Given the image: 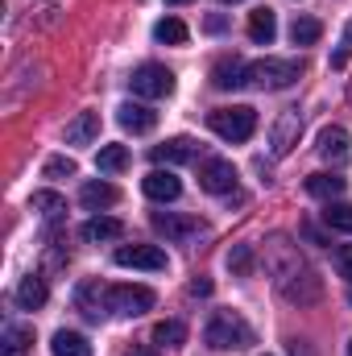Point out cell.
<instances>
[{"label": "cell", "instance_id": "6da1fadb", "mask_svg": "<svg viewBox=\"0 0 352 356\" xmlns=\"http://www.w3.org/2000/svg\"><path fill=\"white\" fill-rule=\"evenodd\" d=\"M265 269H269L273 286L282 290V298H290L298 307L319 298V277L311 273V266L298 257V249L286 236H269L265 241Z\"/></svg>", "mask_w": 352, "mask_h": 356}, {"label": "cell", "instance_id": "7a4b0ae2", "mask_svg": "<svg viewBox=\"0 0 352 356\" xmlns=\"http://www.w3.org/2000/svg\"><path fill=\"white\" fill-rule=\"evenodd\" d=\"M207 124H211V133L224 137L228 145H241V141H249V137L257 133V112H253L249 104H232V108L207 112Z\"/></svg>", "mask_w": 352, "mask_h": 356}, {"label": "cell", "instance_id": "3957f363", "mask_svg": "<svg viewBox=\"0 0 352 356\" xmlns=\"http://www.w3.org/2000/svg\"><path fill=\"white\" fill-rule=\"evenodd\" d=\"M203 340H207V348L228 353V348H245V344H253V327H249L237 311H216L211 323H207V332H203Z\"/></svg>", "mask_w": 352, "mask_h": 356}, {"label": "cell", "instance_id": "277c9868", "mask_svg": "<svg viewBox=\"0 0 352 356\" xmlns=\"http://www.w3.org/2000/svg\"><path fill=\"white\" fill-rule=\"evenodd\" d=\"M298 75H303V63L298 58H257V63H249V83L262 88V91L290 88Z\"/></svg>", "mask_w": 352, "mask_h": 356}, {"label": "cell", "instance_id": "5b68a950", "mask_svg": "<svg viewBox=\"0 0 352 356\" xmlns=\"http://www.w3.org/2000/svg\"><path fill=\"white\" fill-rule=\"evenodd\" d=\"M129 88H133V95H141V99H166V95H175V75L162 63H141L133 71Z\"/></svg>", "mask_w": 352, "mask_h": 356}, {"label": "cell", "instance_id": "8992f818", "mask_svg": "<svg viewBox=\"0 0 352 356\" xmlns=\"http://www.w3.org/2000/svg\"><path fill=\"white\" fill-rule=\"evenodd\" d=\"M154 302H158V298H154L150 286H112V290H108V311H112V315L137 319V315H145Z\"/></svg>", "mask_w": 352, "mask_h": 356}, {"label": "cell", "instance_id": "52a82bcc", "mask_svg": "<svg viewBox=\"0 0 352 356\" xmlns=\"http://www.w3.org/2000/svg\"><path fill=\"white\" fill-rule=\"evenodd\" d=\"M298 137H303V112H298V108H286V112L273 120V129H269V154H273V158H286V154L298 145Z\"/></svg>", "mask_w": 352, "mask_h": 356}, {"label": "cell", "instance_id": "ba28073f", "mask_svg": "<svg viewBox=\"0 0 352 356\" xmlns=\"http://www.w3.org/2000/svg\"><path fill=\"white\" fill-rule=\"evenodd\" d=\"M112 261H116V266H125V269H154V273L170 266V257H166L158 245H120Z\"/></svg>", "mask_w": 352, "mask_h": 356}, {"label": "cell", "instance_id": "9c48e42d", "mask_svg": "<svg viewBox=\"0 0 352 356\" xmlns=\"http://www.w3.org/2000/svg\"><path fill=\"white\" fill-rule=\"evenodd\" d=\"M199 186H203L207 195H228V191L237 186V166H232L228 158H207V162L199 166Z\"/></svg>", "mask_w": 352, "mask_h": 356}, {"label": "cell", "instance_id": "30bf717a", "mask_svg": "<svg viewBox=\"0 0 352 356\" xmlns=\"http://www.w3.org/2000/svg\"><path fill=\"white\" fill-rule=\"evenodd\" d=\"M211 83L220 91H237L249 83V63L245 58H237V54H224L216 67H211Z\"/></svg>", "mask_w": 352, "mask_h": 356}, {"label": "cell", "instance_id": "8fae6325", "mask_svg": "<svg viewBox=\"0 0 352 356\" xmlns=\"http://www.w3.org/2000/svg\"><path fill=\"white\" fill-rule=\"evenodd\" d=\"M141 191L150 195V199H158V203H175L178 195H182V182H178L175 170H150V175L141 178Z\"/></svg>", "mask_w": 352, "mask_h": 356}, {"label": "cell", "instance_id": "7c38bea8", "mask_svg": "<svg viewBox=\"0 0 352 356\" xmlns=\"http://www.w3.org/2000/svg\"><path fill=\"white\" fill-rule=\"evenodd\" d=\"M116 120H120V129H125V133L141 137V133H154L158 112H154V108H145V104H120V108H116Z\"/></svg>", "mask_w": 352, "mask_h": 356}, {"label": "cell", "instance_id": "4fadbf2b", "mask_svg": "<svg viewBox=\"0 0 352 356\" xmlns=\"http://www.w3.org/2000/svg\"><path fill=\"white\" fill-rule=\"evenodd\" d=\"M154 228H158L162 236H170V241H191V236L203 232L199 220H191V216H175V211H154Z\"/></svg>", "mask_w": 352, "mask_h": 356}, {"label": "cell", "instance_id": "5bb4252c", "mask_svg": "<svg viewBox=\"0 0 352 356\" xmlns=\"http://www.w3.org/2000/svg\"><path fill=\"white\" fill-rule=\"evenodd\" d=\"M195 154H199V149H195L191 137H170V141L154 145V162H158V166H182V162H191Z\"/></svg>", "mask_w": 352, "mask_h": 356}, {"label": "cell", "instance_id": "9a60e30c", "mask_svg": "<svg viewBox=\"0 0 352 356\" xmlns=\"http://www.w3.org/2000/svg\"><path fill=\"white\" fill-rule=\"evenodd\" d=\"M319 158H328V162H344V158H349V129H340V124L319 129Z\"/></svg>", "mask_w": 352, "mask_h": 356}, {"label": "cell", "instance_id": "2e32d148", "mask_svg": "<svg viewBox=\"0 0 352 356\" xmlns=\"http://www.w3.org/2000/svg\"><path fill=\"white\" fill-rule=\"evenodd\" d=\"M46 298H50L46 277H38V273L21 277V286H17V307L21 311H38V307H46Z\"/></svg>", "mask_w": 352, "mask_h": 356}, {"label": "cell", "instance_id": "e0dca14e", "mask_svg": "<svg viewBox=\"0 0 352 356\" xmlns=\"http://www.w3.org/2000/svg\"><path fill=\"white\" fill-rule=\"evenodd\" d=\"M99 137V112H79L67 124V145H91Z\"/></svg>", "mask_w": 352, "mask_h": 356}, {"label": "cell", "instance_id": "ac0fdd59", "mask_svg": "<svg viewBox=\"0 0 352 356\" xmlns=\"http://www.w3.org/2000/svg\"><path fill=\"white\" fill-rule=\"evenodd\" d=\"M120 236H125V224L112 220V216H91L88 224H83V241H91V245H99V241H120Z\"/></svg>", "mask_w": 352, "mask_h": 356}, {"label": "cell", "instance_id": "d6986e66", "mask_svg": "<svg viewBox=\"0 0 352 356\" xmlns=\"http://www.w3.org/2000/svg\"><path fill=\"white\" fill-rule=\"evenodd\" d=\"M29 207H33V211H42V220H46V224H58V220L67 216V199H63L58 191H33Z\"/></svg>", "mask_w": 352, "mask_h": 356}, {"label": "cell", "instance_id": "ffe728a7", "mask_svg": "<svg viewBox=\"0 0 352 356\" xmlns=\"http://www.w3.org/2000/svg\"><path fill=\"white\" fill-rule=\"evenodd\" d=\"M249 38H253L257 46H269V42L278 38V17H273V8H253V13H249Z\"/></svg>", "mask_w": 352, "mask_h": 356}, {"label": "cell", "instance_id": "44dd1931", "mask_svg": "<svg viewBox=\"0 0 352 356\" xmlns=\"http://www.w3.org/2000/svg\"><path fill=\"white\" fill-rule=\"evenodd\" d=\"M75 307H79L88 319H99V315L108 311V294H104L95 282H83V286L75 290Z\"/></svg>", "mask_w": 352, "mask_h": 356}, {"label": "cell", "instance_id": "7402d4cb", "mask_svg": "<svg viewBox=\"0 0 352 356\" xmlns=\"http://www.w3.org/2000/svg\"><path fill=\"white\" fill-rule=\"evenodd\" d=\"M79 199H83V207H91V211H99V207H112V203L120 199V191H116L112 182H83Z\"/></svg>", "mask_w": 352, "mask_h": 356}, {"label": "cell", "instance_id": "603a6c76", "mask_svg": "<svg viewBox=\"0 0 352 356\" xmlns=\"http://www.w3.org/2000/svg\"><path fill=\"white\" fill-rule=\"evenodd\" d=\"M50 348H54V356H91V344L88 336H79V332H54V340H50Z\"/></svg>", "mask_w": 352, "mask_h": 356}, {"label": "cell", "instance_id": "cb8c5ba5", "mask_svg": "<svg viewBox=\"0 0 352 356\" xmlns=\"http://www.w3.org/2000/svg\"><path fill=\"white\" fill-rule=\"evenodd\" d=\"M307 195L311 199H340L344 195V178H336V175H311L307 178Z\"/></svg>", "mask_w": 352, "mask_h": 356}, {"label": "cell", "instance_id": "d4e9b609", "mask_svg": "<svg viewBox=\"0 0 352 356\" xmlns=\"http://www.w3.org/2000/svg\"><path fill=\"white\" fill-rule=\"evenodd\" d=\"M319 38H323V25L315 17H294V25H290V42L294 46H315Z\"/></svg>", "mask_w": 352, "mask_h": 356}, {"label": "cell", "instance_id": "484cf974", "mask_svg": "<svg viewBox=\"0 0 352 356\" xmlns=\"http://www.w3.org/2000/svg\"><path fill=\"white\" fill-rule=\"evenodd\" d=\"M95 166H99L104 175H120V170L129 166V149H125V145H99Z\"/></svg>", "mask_w": 352, "mask_h": 356}, {"label": "cell", "instance_id": "4316f807", "mask_svg": "<svg viewBox=\"0 0 352 356\" xmlns=\"http://www.w3.org/2000/svg\"><path fill=\"white\" fill-rule=\"evenodd\" d=\"M323 224H328L332 232H349V236H352V203L332 199V203L323 207Z\"/></svg>", "mask_w": 352, "mask_h": 356}, {"label": "cell", "instance_id": "83f0119b", "mask_svg": "<svg viewBox=\"0 0 352 356\" xmlns=\"http://www.w3.org/2000/svg\"><path fill=\"white\" fill-rule=\"evenodd\" d=\"M29 344H33V332L29 327H21V323H8L4 327V356H25Z\"/></svg>", "mask_w": 352, "mask_h": 356}, {"label": "cell", "instance_id": "f1b7e54d", "mask_svg": "<svg viewBox=\"0 0 352 356\" xmlns=\"http://www.w3.org/2000/svg\"><path fill=\"white\" fill-rule=\"evenodd\" d=\"M154 344H158V348H182V344H186V327H182L178 319L158 323V327H154Z\"/></svg>", "mask_w": 352, "mask_h": 356}, {"label": "cell", "instance_id": "f546056e", "mask_svg": "<svg viewBox=\"0 0 352 356\" xmlns=\"http://www.w3.org/2000/svg\"><path fill=\"white\" fill-rule=\"evenodd\" d=\"M154 38H158L162 46H182V42H186V25H182L178 17H162V21L154 25Z\"/></svg>", "mask_w": 352, "mask_h": 356}, {"label": "cell", "instance_id": "4dcf8cb0", "mask_svg": "<svg viewBox=\"0 0 352 356\" xmlns=\"http://www.w3.org/2000/svg\"><path fill=\"white\" fill-rule=\"evenodd\" d=\"M228 269L241 273V277H249V273H253V245H232V253H228Z\"/></svg>", "mask_w": 352, "mask_h": 356}, {"label": "cell", "instance_id": "1f68e13d", "mask_svg": "<svg viewBox=\"0 0 352 356\" xmlns=\"http://www.w3.org/2000/svg\"><path fill=\"white\" fill-rule=\"evenodd\" d=\"M42 175L46 178H75V162H71V158H50V162L42 166Z\"/></svg>", "mask_w": 352, "mask_h": 356}, {"label": "cell", "instance_id": "d6a6232c", "mask_svg": "<svg viewBox=\"0 0 352 356\" xmlns=\"http://www.w3.org/2000/svg\"><path fill=\"white\" fill-rule=\"evenodd\" d=\"M349 54H352V21L344 25V38H340L336 54H332V67H336V71H344V67H349Z\"/></svg>", "mask_w": 352, "mask_h": 356}, {"label": "cell", "instance_id": "836d02e7", "mask_svg": "<svg viewBox=\"0 0 352 356\" xmlns=\"http://www.w3.org/2000/svg\"><path fill=\"white\" fill-rule=\"evenodd\" d=\"M332 261H336V269H340V277H349L352 282V245H340Z\"/></svg>", "mask_w": 352, "mask_h": 356}, {"label": "cell", "instance_id": "e575fe53", "mask_svg": "<svg viewBox=\"0 0 352 356\" xmlns=\"http://www.w3.org/2000/svg\"><path fill=\"white\" fill-rule=\"evenodd\" d=\"M224 29H228V17L211 13V17H207V33H224Z\"/></svg>", "mask_w": 352, "mask_h": 356}, {"label": "cell", "instance_id": "d590c367", "mask_svg": "<svg viewBox=\"0 0 352 356\" xmlns=\"http://www.w3.org/2000/svg\"><path fill=\"white\" fill-rule=\"evenodd\" d=\"M191 294H211V282H207V277H195V282H191Z\"/></svg>", "mask_w": 352, "mask_h": 356}, {"label": "cell", "instance_id": "8d00e7d4", "mask_svg": "<svg viewBox=\"0 0 352 356\" xmlns=\"http://www.w3.org/2000/svg\"><path fill=\"white\" fill-rule=\"evenodd\" d=\"M290 356H311V353H307V344H290Z\"/></svg>", "mask_w": 352, "mask_h": 356}, {"label": "cell", "instance_id": "74e56055", "mask_svg": "<svg viewBox=\"0 0 352 356\" xmlns=\"http://www.w3.org/2000/svg\"><path fill=\"white\" fill-rule=\"evenodd\" d=\"M166 4H170V8H178V4H191V0H166Z\"/></svg>", "mask_w": 352, "mask_h": 356}, {"label": "cell", "instance_id": "f35d334b", "mask_svg": "<svg viewBox=\"0 0 352 356\" xmlns=\"http://www.w3.org/2000/svg\"><path fill=\"white\" fill-rule=\"evenodd\" d=\"M220 4H237V0H220Z\"/></svg>", "mask_w": 352, "mask_h": 356}, {"label": "cell", "instance_id": "ab89813d", "mask_svg": "<svg viewBox=\"0 0 352 356\" xmlns=\"http://www.w3.org/2000/svg\"><path fill=\"white\" fill-rule=\"evenodd\" d=\"M349 302H352V286H349Z\"/></svg>", "mask_w": 352, "mask_h": 356}, {"label": "cell", "instance_id": "60d3db41", "mask_svg": "<svg viewBox=\"0 0 352 356\" xmlns=\"http://www.w3.org/2000/svg\"><path fill=\"white\" fill-rule=\"evenodd\" d=\"M349 356H352V340H349Z\"/></svg>", "mask_w": 352, "mask_h": 356}]
</instances>
